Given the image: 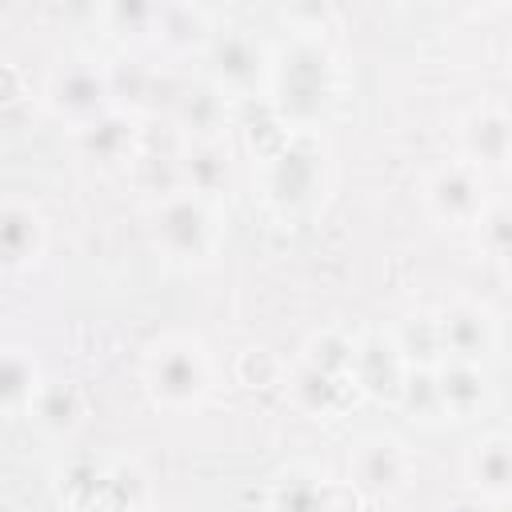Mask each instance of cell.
<instances>
[{"label":"cell","instance_id":"1","mask_svg":"<svg viewBox=\"0 0 512 512\" xmlns=\"http://www.w3.org/2000/svg\"><path fill=\"white\" fill-rule=\"evenodd\" d=\"M152 380H156V392H164L168 400H184L200 388L204 376H200V360L188 348H172L152 360Z\"/></svg>","mask_w":512,"mask_h":512},{"label":"cell","instance_id":"5","mask_svg":"<svg viewBox=\"0 0 512 512\" xmlns=\"http://www.w3.org/2000/svg\"><path fill=\"white\" fill-rule=\"evenodd\" d=\"M216 60H220V72L232 76V80H248L256 72V48L248 40H240V36L224 40L220 52H216Z\"/></svg>","mask_w":512,"mask_h":512},{"label":"cell","instance_id":"8","mask_svg":"<svg viewBox=\"0 0 512 512\" xmlns=\"http://www.w3.org/2000/svg\"><path fill=\"white\" fill-rule=\"evenodd\" d=\"M448 328H452V344H456L460 352H468V348H476V344L484 340L480 320H476V316H468V312H464V316H452V324H448Z\"/></svg>","mask_w":512,"mask_h":512},{"label":"cell","instance_id":"4","mask_svg":"<svg viewBox=\"0 0 512 512\" xmlns=\"http://www.w3.org/2000/svg\"><path fill=\"white\" fill-rule=\"evenodd\" d=\"M56 100L68 104V108H92V104L100 100V80H96L88 68H72V72L60 76Z\"/></svg>","mask_w":512,"mask_h":512},{"label":"cell","instance_id":"9","mask_svg":"<svg viewBox=\"0 0 512 512\" xmlns=\"http://www.w3.org/2000/svg\"><path fill=\"white\" fill-rule=\"evenodd\" d=\"M480 476H484V484L504 488V480H508V456H504L500 444H492V448L484 452V460H480Z\"/></svg>","mask_w":512,"mask_h":512},{"label":"cell","instance_id":"6","mask_svg":"<svg viewBox=\"0 0 512 512\" xmlns=\"http://www.w3.org/2000/svg\"><path fill=\"white\" fill-rule=\"evenodd\" d=\"M28 384H32V372H28L24 360H16V356L0 360V400H4V404L24 400V396H28Z\"/></svg>","mask_w":512,"mask_h":512},{"label":"cell","instance_id":"2","mask_svg":"<svg viewBox=\"0 0 512 512\" xmlns=\"http://www.w3.org/2000/svg\"><path fill=\"white\" fill-rule=\"evenodd\" d=\"M36 252V220L20 208H0V260L20 264Z\"/></svg>","mask_w":512,"mask_h":512},{"label":"cell","instance_id":"10","mask_svg":"<svg viewBox=\"0 0 512 512\" xmlns=\"http://www.w3.org/2000/svg\"><path fill=\"white\" fill-rule=\"evenodd\" d=\"M440 392H444L448 400H452V396H472V400L480 396V388H476V376H472L468 368H456V372H448Z\"/></svg>","mask_w":512,"mask_h":512},{"label":"cell","instance_id":"3","mask_svg":"<svg viewBox=\"0 0 512 512\" xmlns=\"http://www.w3.org/2000/svg\"><path fill=\"white\" fill-rule=\"evenodd\" d=\"M200 232H204V216H200V208H192V204H176V208L164 216V236H168V244L180 248V252H196V248H200Z\"/></svg>","mask_w":512,"mask_h":512},{"label":"cell","instance_id":"7","mask_svg":"<svg viewBox=\"0 0 512 512\" xmlns=\"http://www.w3.org/2000/svg\"><path fill=\"white\" fill-rule=\"evenodd\" d=\"M436 200H440L448 212H464V208L472 204V184L452 172V176H444V180L436 184Z\"/></svg>","mask_w":512,"mask_h":512}]
</instances>
